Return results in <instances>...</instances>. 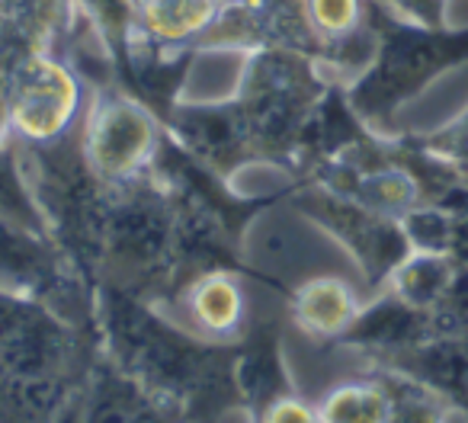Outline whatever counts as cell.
<instances>
[{"label": "cell", "instance_id": "obj_1", "mask_svg": "<svg viewBox=\"0 0 468 423\" xmlns=\"http://www.w3.org/2000/svg\"><path fill=\"white\" fill-rule=\"evenodd\" d=\"M382 401L372 391L363 388H344L327 397L321 407V423H382Z\"/></svg>", "mask_w": 468, "mask_h": 423}, {"label": "cell", "instance_id": "obj_2", "mask_svg": "<svg viewBox=\"0 0 468 423\" xmlns=\"http://www.w3.org/2000/svg\"><path fill=\"white\" fill-rule=\"evenodd\" d=\"M196 308H199V321H206L208 327H228L238 314V295L225 282H212L208 289H202Z\"/></svg>", "mask_w": 468, "mask_h": 423}, {"label": "cell", "instance_id": "obj_3", "mask_svg": "<svg viewBox=\"0 0 468 423\" xmlns=\"http://www.w3.org/2000/svg\"><path fill=\"white\" fill-rule=\"evenodd\" d=\"M267 423H314V414L295 401H276L267 414Z\"/></svg>", "mask_w": 468, "mask_h": 423}]
</instances>
